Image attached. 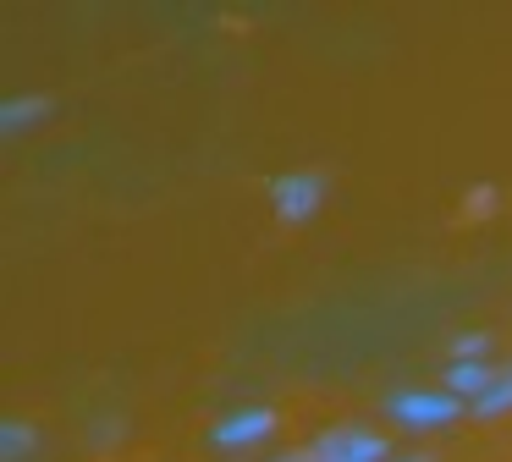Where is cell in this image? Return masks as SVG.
Returning a JSON list of instances; mask_svg holds the SVG:
<instances>
[{"label": "cell", "instance_id": "obj_1", "mask_svg": "<svg viewBox=\"0 0 512 462\" xmlns=\"http://www.w3.org/2000/svg\"><path fill=\"white\" fill-rule=\"evenodd\" d=\"M320 204H325V176L320 171H281V176H270V209H276L287 226L314 220Z\"/></svg>", "mask_w": 512, "mask_h": 462}, {"label": "cell", "instance_id": "obj_2", "mask_svg": "<svg viewBox=\"0 0 512 462\" xmlns=\"http://www.w3.org/2000/svg\"><path fill=\"white\" fill-rule=\"evenodd\" d=\"M320 462H391V440L380 429H364V424H331L320 440H314Z\"/></svg>", "mask_w": 512, "mask_h": 462}, {"label": "cell", "instance_id": "obj_3", "mask_svg": "<svg viewBox=\"0 0 512 462\" xmlns=\"http://www.w3.org/2000/svg\"><path fill=\"white\" fill-rule=\"evenodd\" d=\"M386 413L397 418V424H408V429H441V424H452L457 413H468V402H457L446 385L441 391H391Z\"/></svg>", "mask_w": 512, "mask_h": 462}, {"label": "cell", "instance_id": "obj_4", "mask_svg": "<svg viewBox=\"0 0 512 462\" xmlns=\"http://www.w3.org/2000/svg\"><path fill=\"white\" fill-rule=\"evenodd\" d=\"M276 407H237V413H226L221 424H210V446L221 451H237V446H259V440L276 435Z\"/></svg>", "mask_w": 512, "mask_h": 462}, {"label": "cell", "instance_id": "obj_5", "mask_svg": "<svg viewBox=\"0 0 512 462\" xmlns=\"http://www.w3.org/2000/svg\"><path fill=\"white\" fill-rule=\"evenodd\" d=\"M496 374H501V363H490V358H479V363H446V391H452L457 402H479V396L496 385Z\"/></svg>", "mask_w": 512, "mask_h": 462}, {"label": "cell", "instance_id": "obj_6", "mask_svg": "<svg viewBox=\"0 0 512 462\" xmlns=\"http://www.w3.org/2000/svg\"><path fill=\"white\" fill-rule=\"evenodd\" d=\"M50 110H56V99H50V94H17V99H0V132H23V127H34V121H45Z\"/></svg>", "mask_w": 512, "mask_h": 462}, {"label": "cell", "instance_id": "obj_7", "mask_svg": "<svg viewBox=\"0 0 512 462\" xmlns=\"http://www.w3.org/2000/svg\"><path fill=\"white\" fill-rule=\"evenodd\" d=\"M34 446H39V429L28 418H6L0 424V462H23Z\"/></svg>", "mask_w": 512, "mask_h": 462}, {"label": "cell", "instance_id": "obj_8", "mask_svg": "<svg viewBox=\"0 0 512 462\" xmlns=\"http://www.w3.org/2000/svg\"><path fill=\"white\" fill-rule=\"evenodd\" d=\"M468 413H474V418H501V413H512V363H501L496 385H490L479 402H468Z\"/></svg>", "mask_w": 512, "mask_h": 462}, {"label": "cell", "instance_id": "obj_9", "mask_svg": "<svg viewBox=\"0 0 512 462\" xmlns=\"http://www.w3.org/2000/svg\"><path fill=\"white\" fill-rule=\"evenodd\" d=\"M479 358H490V330H463V336H452L446 363H479Z\"/></svg>", "mask_w": 512, "mask_h": 462}, {"label": "cell", "instance_id": "obj_10", "mask_svg": "<svg viewBox=\"0 0 512 462\" xmlns=\"http://www.w3.org/2000/svg\"><path fill=\"white\" fill-rule=\"evenodd\" d=\"M496 204H501L496 187H490V182H474V187H468V198H463V215H468V220H479V215H490Z\"/></svg>", "mask_w": 512, "mask_h": 462}, {"label": "cell", "instance_id": "obj_11", "mask_svg": "<svg viewBox=\"0 0 512 462\" xmlns=\"http://www.w3.org/2000/svg\"><path fill=\"white\" fill-rule=\"evenodd\" d=\"M270 462H320V451H314V446H298V451H281V457H270Z\"/></svg>", "mask_w": 512, "mask_h": 462}, {"label": "cell", "instance_id": "obj_12", "mask_svg": "<svg viewBox=\"0 0 512 462\" xmlns=\"http://www.w3.org/2000/svg\"><path fill=\"white\" fill-rule=\"evenodd\" d=\"M391 462H430L424 451H408V457H391Z\"/></svg>", "mask_w": 512, "mask_h": 462}]
</instances>
